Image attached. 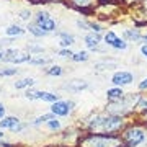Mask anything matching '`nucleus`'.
Listing matches in <instances>:
<instances>
[{"label": "nucleus", "instance_id": "f8f14e48", "mask_svg": "<svg viewBox=\"0 0 147 147\" xmlns=\"http://www.w3.org/2000/svg\"><path fill=\"white\" fill-rule=\"evenodd\" d=\"M142 34L144 33L136 26H131V28H124L123 30V39L127 42H141L142 41Z\"/></svg>", "mask_w": 147, "mask_h": 147}, {"label": "nucleus", "instance_id": "f257e3e1", "mask_svg": "<svg viewBox=\"0 0 147 147\" xmlns=\"http://www.w3.org/2000/svg\"><path fill=\"white\" fill-rule=\"evenodd\" d=\"M127 121L121 116L110 115L106 111H98V113H90L85 116L79 127L82 132H101V134H119Z\"/></svg>", "mask_w": 147, "mask_h": 147}, {"label": "nucleus", "instance_id": "a211bd4d", "mask_svg": "<svg viewBox=\"0 0 147 147\" xmlns=\"http://www.w3.org/2000/svg\"><path fill=\"white\" fill-rule=\"evenodd\" d=\"M26 31L31 34V36H34V38H46V36H49V33H46L44 30H42L41 26H38L34 21H30V23H26Z\"/></svg>", "mask_w": 147, "mask_h": 147}, {"label": "nucleus", "instance_id": "f03ea898", "mask_svg": "<svg viewBox=\"0 0 147 147\" xmlns=\"http://www.w3.org/2000/svg\"><path fill=\"white\" fill-rule=\"evenodd\" d=\"M75 147H124L119 134L82 132Z\"/></svg>", "mask_w": 147, "mask_h": 147}, {"label": "nucleus", "instance_id": "cd10ccee", "mask_svg": "<svg viewBox=\"0 0 147 147\" xmlns=\"http://www.w3.org/2000/svg\"><path fill=\"white\" fill-rule=\"evenodd\" d=\"M88 26H90V31L98 33V34H105V28H103V25H101L100 21L88 18Z\"/></svg>", "mask_w": 147, "mask_h": 147}, {"label": "nucleus", "instance_id": "72a5a7b5", "mask_svg": "<svg viewBox=\"0 0 147 147\" xmlns=\"http://www.w3.org/2000/svg\"><path fill=\"white\" fill-rule=\"evenodd\" d=\"M57 56L59 57H62V59H72L74 51L70 49V47H61V49L57 51Z\"/></svg>", "mask_w": 147, "mask_h": 147}, {"label": "nucleus", "instance_id": "de8ad7c7", "mask_svg": "<svg viewBox=\"0 0 147 147\" xmlns=\"http://www.w3.org/2000/svg\"><path fill=\"white\" fill-rule=\"evenodd\" d=\"M2 57H3V49H0V61H2Z\"/></svg>", "mask_w": 147, "mask_h": 147}, {"label": "nucleus", "instance_id": "4c0bfd02", "mask_svg": "<svg viewBox=\"0 0 147 147\" xmlns=\"http://www.w3.org/2000/svg\"><path fill=\"white\" fill-rule=\"evenodd\" d=\"M134 119H137L139 123H142V124L147 127V111H144V113H141V115L134 116Z\"/></svg>", "mask_w": 147, "mask_h": 147}, {"label": "nucleus", "instance_id": "39448f33", "mask_svg": "<svg viewBox=\"0 0 147 147\" xmlns=\"http://www.w3.org/2000/svg\"><path fill=\"white\" fill-rule=\"evenodd\" d=\"M33 21L36 23L38 26H41L42 30L49 34L53 33H57V20L51 15L49 10H44V8H39V10L34 11V18Z\"/></svg>", "mask_w": 147, "mask_h": 147}, {"label": "nucleus", "instance_id": "20e7f679", "mask_svg": "<svg viewBox=\"0 0 147 147\" xmlns=\"http://www.w3.org/2000/svg\"><path fill=\"white\" fill-rule=\"evenodd\" d=\"M119 136L123 139V146L124 147H139L147 142V127L137 119L131 121L119 132Z\"/></svg>", "mask_w": 147, "mask_h": 147}, {"label": "nucleus", "instance_id": "9b49d317", "mask_svg": "<svg viewBox=\"0 0 147 147\" xmlns=\"http://www.w3.org/2000/svg\"><path fill=\"white\" fill-rule=\"evenodd\" d=\"M61 88L69 92V93H80V92L88 88V82L84 79H74V80H69L67 84H64Z\"/></svg>", "mask_w": 147, "mask_h": 147}, {"label": "nucleus", "instance_id": "b1692460", "mask_svg": "<svg viewBox=\"0 0 147 147\" xmlns=\"http://www.w3.org/2000/svg\"><path fill=\"white\" fill-rule=\"evenodd\" d=\"M44 74L49 75V77H61L64 74V69H62V65H59V64H51L49 67L44 69Z\"/></svg>", "mask_w": 147, "mask_h": 147}, {"label": "nucleus", "instance_id": "5701e85b", "mask_svg": "<svg viewBox=\"0 0 147 147\" xmlns=\"http://www.w3.org/2000/svg\"><path fill=\"white\" fill-rule=\"evenodd\" d=\"M44 126H46V129L49 132H56V134H59V132L62 131V123H61V121H59V118H56V116H54L53 119L47 121Z\"/></svg>", "mask_w": 147, "mask_h": 147}, {"label": "nucleus", "instance_id": "f704fd0d", "mask_svg": "<svg viewBox=\"0 0 147 147\" xmlns=\"http://www.w3.org/2000/svg\"><path fill=\"white\" fill-rule=\"evenodd\" d=\"M75 25H77V28L79 30H82V31H90V26H88V18H79V20L75 21Z\"/></svg>", "mask_w": 147, "mask_h": 147}, {"label": "nucleus", "instance_id": "473e14b6", "mask_svg": "<svg viewBox=\"0 0 147 147\" xmlns=\"http://www.w3.org/2000/svg\"><path fill=\"white\" fill-rule=\"evenodd\" d=\"M141 2L142 0H118V3H119L123 8H136V7L141 5Z\"/></svg>", "mask_w": 147, "mask_h": 147}, {"label": "nucleus", "instance_id": "0eeeda50", "mask_svg": "<svg viewBox=\"0 0 147 147\" xmlns=\"http://www.w3.org/2000/svg\"><path fill=\"white\" fill-rule=\"evenodd\" d=\"M49 111L56 118H67V116H70L75 111V101L74 100H62L61 98L59 101H56V103L51 105Z\"/></svg>", "mask_w": 147, "mask_h": 147}, {"label": "nucleus", "instance_id": "4468645a", "mask_svg": "<svg viewBox=\"0 0 147 147\" xmlns=\"http://www.w3.org/2000/svg\"><path fill=\"white\" fill-rule=\"evenodd\" d=\"M101 39H103V34H98V33H93V31H88L84 36L85 46L88 47V49H92V51H95L96 47H100Z\"/></svg>", "mask_w": 147, "mask_h": 147}, {"label": "nucleus", "instance_id": "c03bdc74", "mask_svg": "<svg viewBox=\"0 0 147 147\" xmlns=\"http://www.w3.org/2000/svg\"><path fill=\"white\" fill-rule=\"evenodd\" d=\"M44 147H69V146H62V144H53V146H44Z\"/></svg>", "mask_w": 147, "mask_h": 147}, {"label": "nucleus", "instance_id": "e433bc0d", "mask_svg": "<svg viewBox=\"0 0 147 147\" xmlns=\"http://www.w3.org/2000/svg\"><path fill=\"white\" fill-rule=\"evenodd\" d=\"M38 93H39V90L31 87V88L25 90V98H26V100H38Z\"/></svg>", "mask_w": 147, "mask_h": 147}, {"label": "nucleus", "instance_id": "4be33fe9", "mask_svg": "<svg viewBox=\"0 0 147 147\" xmlns=\"http://www.w3.org/2000/svg\"><path fill=\"white\" fill-rule=\"evenodd\" d=\"M53 118H54V115L51 111H49V113H44V115L34 118L33 121H30V127H39V126H42V124H46L47 121L53 119Z\"/></svg>", "mask_w": 147, "mask_h": 147}, {"label": "nucleus", "instance_id": "423d86ee", "mask_svg": "<svg viewBox=\"0 0 147 147\" xmlns=\"http://www.w3.org/2000/svg\"><path fill=\"white\" fill-rule=\"evenodd\" d=\"M31 57L33 56L30 53H26V51H20V49H16V47H7V49H3L2 62L20 65V64H30Z\"/></svg>", "mask_w": 147, "mask_h": 147}, {"label": "nucleus", "instance_id": "37998d69", "mask_svg": "<svg viewBox=\"0 0 147 147\" xmlns=\"http://www.w3.org/2000/svg\"><path fill=\"white\" fill-rule=\"evenodd\" d=\"M141 54L144 59H147V44H142L141 46Z\"/></svg>", "mask_w": 147, "mask_h": 147}, {"label": "nucleus", "instance_id": "dca6fc26", "mask_svg": "<svg viewBox=\"0 0 147 147\" xmlns=\"http://www.w3.org/2000/svg\"><path fill=\"white\" fill-rule=\"evenodd\" d=\"M26 33V28H23L21 25H18V23H11V25H8L5 30V34L8 38H18V36H23Z\"/></svg>", "mask_w": 147, "mask_h": 147}, {"label": "nucleus", "instance_id": "412c9836", "mask_svg": "<svg viewBox=\"0 0 147 147\" xmlns=\"http://www.w3.org/2000/svg\"><path fill=\"white\" fill-rule=\"evenodd\" d=\"M126 95V92L121 88V87H111L106 90V100L108 101H118Z\"/></svg>", "mask_w": 147, "mask_h": 147}, {"label": "nucleus", "instance_id": "79ce46f5", "mask_svg": "<svg viewBox=\"0 0 147 147\" xmlns=\"http://www.w3.org/2000/svg\"><path fill=\"white\" fill-rule=\"evenodd\" d=\"M5 116H7V108H5V105L0 101V119H3Z\"/></svg>", "mask_w": 147, "mask_h": 147}, {"label": "nucleus", "instance_id": "aec40b11", "mask_svg": "<svg viewBox=\"0 0 147 147\" xmlns=\"http://www.w3.org/2000/svg\"><path fill=\"white\" fill-rule=\"evenodd\" d=\"M36 84L38 82L34 77H23V79L16 80L15 84H13V87L16 90H28V88H31V87H34Z\"/></svg>", "mask_w": 147, "mask_h": 147}, {"label": "nucleus", "instance_id": "a19ab883", "mask_svg": "<svg viewBox=\"0 0 147 147\" xmlns=\"http://www.w3.org/2000/svg\"><path fill=\"white\" fill-rule=\"evenodd\" d=\"M111 3H118V0H96V5H111Z\"/></svg>", "mask_w": 147, "mask_h": 147}, {"label": "nucleus", "instance_id": "ea45409f", "mask_svg": "<svg viewBox=\"0 0 147 147\" xmlns=\"http://www.w3.org/2000/svg\"><path fill=\"white\" fill-rule=\"evenodd\" d=\"M0 147H23L21 144H13V142L7 141V139H2L0 141Z\"/></svg>", "mask_w": 147, "mask_h": 147}, {"label": "nucleus", "instance_id": "a18cd8bd", "mask_svg": "<svg viewBox=\"0 0 147 147\" xmlns=\"http://www.w3.org/2000/svg\"><path fill=\"white\" fill-rule=\"evenodd\" d=\"M142 42H144V44H147V33H144V34H142Z\"/></svg>", "mask_w": 147, "mask_h": 147}, {"label": "nucleus", "instance_id": "2eb2a0df", "mask_svg": "<svg viewBox=\"0 0 147 147\" xmlns=\"http://www.w3.org/2000/svg\"><path fill=\"white\" fill-rule=\"evenodd\" d=\"M56 36L59 38V46L61 47H70L75 44V36L67 31H57Z\"/></svg>", "mask_w": 147, "mask_h": 147}, {"label": "nucleus", "instance_id": "c756f323", "mask_svg": "<svg viewBox=\"0 0 147 147\" xmlns=\"http://www.w3.org/2000/svg\"><path fill=\"white\" fill-rule=\"evenodd\" d=\"M26 2H30L31 5H51V3H67V0H26Z\"/></svg>", "mask_w": 147, "mask_h": 147}, {"label": "nucleus", "instance_id": "1a4fd4ad", "mask_svg": "<svg viewBox=\"0 0 147 147\" xmlns=\"http://www.w3.org/2000/svg\"><path fill=\"white\" fill-rule=\"evenodd\" d=\"M103 41H105L106 47H111V49H115V51H126L127 47H129V42L124 41L121 36H118L113 30L105 31V34H103Z\"/></svg>", "mask_w": 147, "mask_h": 147}, {"label": "nucleus", "instance_id": "6e6552de", "mask_svg": "<svg viewBox=\"0 0 147 147\" xmlns=\"http://www.w3.org/2000/svg\"><path fill=\"white\" fill-rule=\"evenodd\" d=\"M80 136H82V129H80L79 126H70V127H65V129L61 131V134H59V141H61L62 146L75 147Z\"/></svg>", "mask_w": 147, "mask_h": 147}, {"label": "nucleus", "instance_id": "58836bf2", "mask_svg": "<svg viewBox=\"0 0 147 147\" xmlns=\"http://www.w3.org/2000/svg\"><path fill=\"white\" fill-rule=\"evenodd\" d=\"M137 92H147V77H144V79L137 84Z\"/></svg>", "mask_w": 147, "mask_h": 147}, {"label": "nucleus", "instance_id": "2f4dec72", "mask_svg": "<svg viewBox=\"0 0 147 147\" xmlns=\"http://www.w3.org/2000/svg\"><path fill=\"white\" fill-rule=\"evenodd\" d=\"M26 53H30L31 56H41L44 53V47L38 46V44H28L26 46Z\"/></svg>", "mask_w": 147, "mask_h": 147}, {"label": "nucleus", "instance_id": "ddd939ff", "mask_svg": "<svg viewBox=\"0 0 147 147\" xmlns=\"http://www.w3.org/2000/svg\"><path fill=\"white\" fill-rule=\"evenodd\" d=\"M118 67V62H116L115 59H101V61H96V62L93 64V70L95 72H110V70H113V69Z\"/></svg>", "mask_w": 147, "mask_h": 147}, {"label": "nucleus", "instance_id": "f3484780", "mask_svg": "<svg viewBox=\"0 0 147 147\" xmlns=\"http://www.w3.org/2000/svg\"><path fill=\"white\" fill-rule=\"evenodd\" d=\"M38 100L41 101H46V103H56V101L61 100V95L59 93H54V92H47V90H39L38 93Z\"/></svg>", "mask_w": 147, "mask_h": 147}, {"label": "nucleus", "instance_id": "6ab92c4d", "mask_svg": "<svg viewBox=\"0 0 147 147\" xmlns=\"http://www.w3.org/2000/svg\"><path fill=\"white\" fill-rule=\"evenodd\" d=\"M18 123H21V119L18 116H5L3 119H0V129H2V131H5V129L11 131Z\"/></svg>", "mask_w": 147, "mask_h": 147}, {"label": "nucleus", "instance_id": "09e8293b", "mask_svg": "<svg viewBox=\"0 0 147 147\" xmlns=\"http://www.w3.org/2000/svg\"><path fill=\"white\" fill-rule=\"evenodd\" d=\"M0 93H2V88H0Z\"/></svg>", "mask_w": 147, "mask_h": 147}, {"label": "nucleus", "instance_id": "bb28decb", "mask_svg": "<svg viewBox=\"0 0 147 147\" xmlns=\"http://www.w3.org/2000/svg\"><path fill=\"white\" fill-rule=\"evenodd\" d=\"M18 16H20L21 21L30 23V21H33V18H34V13H33L30 8H20V10H18Z\"/></svg>", "mask_w": 147, "mask_h": 147}, {"label": "nucleus", "instance_id": "c9c22d12", "mask_svg": "<svg viewBox=\"0 0 147 147\" xmlns=\"http://www.w3.org/2000/svg\"><path fill=\"white\" fill-rule=\"evenodd\" d=\"M30 127V123H25V121H21V123H18L13 129H11V134H21V132L25 131V129H28Z\"/></svg>", "mask_w": 147, "mask_h": 147}, {"label": "nucleus", "instance_id": "9d476101", "mask_svg": "<svg viewBox=\"0 0 147 147\" xmlns=\"http://www.w3.org/2000/svg\"><path fill=\"white\" fill-rule=\"evenodd\" d=\"M136 79V75L129 70H116L113 75H111V84L113 87H127V85H131Z\"/></svg>", "mask_w": 147, "mask_h": 147}, {"label": "nucleus", "instance_id": "49530a36", "mask_svg": "<svg viewBox=\"0 0 147 147\" xmlns=\"http://www.w3.org/2000/svg\"><path fill=\"white\" fill-rule=\"evenodd\" d=\"M2 139H5V132L0 129V141H2Z\"/></svg>", "mask_w": 147, "mask_h": 147}, {"label": "nucleus", "instance_id": "c85d7f7f", "mask_svg": "<svg viewBox=\"0 0 147 147\" xmlns=\"http://www.w3.org/2000/svg\"><path fill=\"white\" fill-rule=\"evenodd\" d=\"M90 59V54L87 53V51H77V53H74L72 56V62H87Z\"/></svg>", "mask_w": 147, "mask_h": 147}, {"label": "nucleus", "instance_id": "393cba45", "mask_svg": "<svg viewBox=\"0 0 147 147\" xmlns=\"http://www.w3.org/2000/svg\"><path fill=\"white\" fill-rule=\"evenodd\" d=\"M51 65V59L49 57H42V56H33L30 61V65H36V67H44V65Z\"/></svg>", "mask_w": 147, "mask_h": 147}, {"label": "nucleus", "instance_id": "7c9ffc66", "mask_svg": "<svg viewBox=\"0 0 147 147\" xmlns=\"http://www.w3.org/2000/svg\"><path fill=\"white\" fill-rule=\"evenodd\" d=\"M18 72L20 70L16 67H0V77H15Z\"/></svg>", "mask_w": 147, "mask_h": 147}, {"label": "nucleus", "instance_id": "a878e982", "mask_svg": "<svg viewBox=\"0 0 147 147\" xmlns=\"http://www.w3.org/2000/svg\"><path fill=\"white\" fill-rule=\"evenodd\" d=\"M144 111H147V95H141V98L136 105V110H134V116L141 115Z\"/></svg>", "mask_w": 147, "mask_h": 147}, {"label": "nucleus", "instance_id": "7ed1b4c3", "mask_svg": "<svg viewBox=\"0 0 147 147\" xmlns=\"http://www.w3.org/2000/svg\"><path fill=\"white\" fill-rule=\"evenodd\" d=\"M141 92H132V93H126L121 100L118 101H108V105L105 106V111L110 113V115L115 116H121V118H134V110H136V105L139 98H141Z\"/></svg>", "mask_w": 147, "mask_h": 147}]
</instances>
